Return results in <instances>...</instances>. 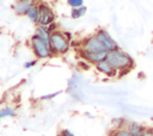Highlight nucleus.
I'll use <instances>...</instances> for the list:
<instances>
[{
  "label": "nucleus",
  "mask_w": 153,
  "mask_h": 136,
  "mask_svg": "<svg viewBox=\"0 0 153 136\" xmlns=\"http://www.w3.org/2000/svg\"><path fill=\"white\" fill-rule=\"evenodd\" d=\"M61 92H55V93H51V94H48V95H43L42 97V100H49V99H53V98H55L56 95H59Z\"/></svg>",
  "instance_id": "20"
},
{
  "label": "nucleus",
  "mask_w": 153,
  "mask_h": 136,
  "mask_svg": "<svg viewBox=\"0 0 153 136\" xmlns=\"http://www.w3.org/2000/svg\"><path fill=\"white\" fill-rule=\"evenodd\" d=\"M26 17L29 18V20L33 24H38V19H39V10H38V5H32L29 11L26 12Z\"/></svg>",
  "instance_id": "11"
},
{
  "label": "nucleus",
  "mask_w": 153,
  "mask_h": 136,
  "mask_svg": "<svg viewBox=\"0 0 153 136\" xmlns=\"http://www.w3.org/2000/svg\"><path fill=\"white\" fill-rule=\"evenodd\" d=\"M128 123H129V120H128L127 118H123V117H121V118H115V119H112L114 130H116V129H124V128H127Z\"/></svg>",
  "instance_id": "13"
},
{
  "label": "nucleus",
  "mask_w": 153,
  "mask_h": 136,
  "mask_svg": "<svg viewBox=\"0 0 153 136\" xmlns=\"http://www.w3.org/2000/svg\"><path fill=\"white\" fill-rule=\"evenodd\" d=\"M94 68H96L97 72H99L100 74H103V75H105L108 78H116V76H118V70L115 67H112L111 63L106 58L100 61V62H98V63H96Z\"/></svg>",
  "instance_id": "7"
},
{
  "label": "nucleus",
  "mask_w": 153,
  "mask_h": 136,
  "mask_svg": "<svg viewBox=\"0 0 153 136\" xmlns=\"http://www.w3.org/2000/svg\"><path fill=\"white\" fill-rule=\"evenodd\" d=\"M60 134H61L62 136H75V135H74V134H73V132H72L69 129H63V130H62Z\"/></svg>",
  "instance_id": "22"
},
{
  "label": "nucleus",
  "mask_w": 153,
  "mask_h": 136,
  "mask_svg": "<svg viewBox=\"0 0 153 136\" xmlns=\"http://www.w3.org/2000/svg\"><path fill=\"white\" fill-rule=\"evenodd\" d=\"M57 136H62V135H61V134H60V135H57Z\"/></svg>",
  "instance_id": "26"
},
{
  "label": "nucleus",
  "mask_w": 153,
  "mask_h": 136,
  "mask_svg": "<svg viewBox=\"0 0 153 136\" xmlns=\"http://www.w3.org/2000/svg\"><path fill=\"white\" fill-rule=\"evenodd\" d=\"M71 42L66 37L65 32L57 30L50 36V49L53 55H65L71 49Z\"/></svg>",
  "instance_id": "2"
},
{
  "label": "nucleus",
  "mask_w": 153,
  "mask_h": 136,
  "mask_svg": "<svg viewBox=\"0 0 153 136\" xmlns=\"http://www.w3.org/2000/svg\"><path fill=\"white\" fill-rule=\"evenodd\" d=\"M30 47H31V50L33 52V55L37 57V58H48L50 56H53V52H51V49H50V45H48L44 41H42L39 37H37L36 35H33L31 38H30Z\"/></svg>",
  "instance_id": "3"
},
{
  "label": "nucleus",
  "mask_w": 153,
  "mask_h": 136,
  "mask_svg": "<svg viewBox=\"0 0 153 136\" xmlns=\"http://www.w3.org/2000/svg\"><path fill=\"white\" fill-rule=\"evenodd\" d=\"M37 64V61L36 60H32V61H27V62H25L24 63V68L25 69H29V68H32L33 66H36Z\"/></svg>",
  "instance_id": "19"
},
{
  "label": "nucleus",
  "mask_w": 153,
  "mask_h": 136,
  "mask_svg": "<svg viewBox=\"0 0 153 136\" xmlns=\"http://www.w3.org/2000/svg\"><path fill=\"white\" fill-rule=\"evenodd\" d=\"M67 4L72 8H78L84 6V0H67Z\"/></svg>",
  "instance_id": "16"
},
{
  "label": "nucleus",
  "mask_w": 153,
  "mask_h": 136,
  "mask_svg": "<svg viewBox=\"0 0 153 136\" xmlns=\"http://www.w3.org/2000/svg\"><path fill=\"white\" fill-rule=\"evenodd\" d=\"M35 5V0H26V1H16L12 6L13 12L17 16H26V12L29 8Z\"/></svg>",
  "instance_id": "8"
},
{
  "label": "nucleus",
  "mask_w": 153,
  "mask_h": 136,
  "mask_svg": "<svg viewBox=\"0 0 153 136\" xmlns=\"http://www.w3.org/2000/svg\"><path fill=\"white\" fill-rule=\"evenodd\" d=\"M16 116V111L10 107V106H6V107H2L0 110V118H6V117H14Z\"/></svg>",
  "instance_id": "14"
},
{
  "label": "nucleus",
  "mask_w": 153,
  "mask_h": 136,
  "mask_svg": "<svg viewBox=\"0 0 153 136\" xmlns=\"http://www.w3.org/2000/svg\"><path fill=\"white\" fill-rule=\"evenodd\" d=\"M94 36L100 41V43L110 51V50H114V49H116V48H120L118 47V44H117V42L111 37V35L105 30V29H103V27H100V29H98L96 32H94Z\"/></svg>",
  "instance_id": "6"
},
{
  "label": "nucleus",
  "mask_w": 153,
  "mask_h": 136,
  "mask_svg": "<svg viewBox=\"0 0 153 136\" xmlns=\"http://www.w3.org/2000/svg\"><path fill=\"white\" fill-rule=\"evenodd\" d=\"M142 136H153V126H147Z\"/></svg>",
  "instance_id": "21"
},
{
  "label": "nucleus",
  "mask_w": 153,
  "mask_h": 136,
  "mask_svg": "<svg viewBox=\"0 0 153 136\" xmlns=\"http://www.w3.org/2000/svg\"><path fill=\"white\" fill-rule=\"evenodd\" d=\"M47 27H48L49 32H50V33H53V32H55V31H57V30H59V24H56V23L54 21V23L49 24Z\"/></svg>",
  "instance_id": "18"
},
{
  "label": "nucleus",
  "mask_w": 153,
  "mask_h": 136,
  "mask_svg": "<svg viewBox=\"0 0 153 136\" xmlns=\"http://www.w3.org/2000/svg\"><path fill=\"white\" fill-rule=\"evenodd\" d=\"M38 10H39V19H38V25L48 26L49 24L55 21V13L51 10V7L45 4V2H39L38 4Z\"/></svg>",
  "instance_id": "5"
},
{
  "label": "nucleus",
  "mask_w": 153,
  "mask_h": 136,
  "mask_svg": "<svg viewBox=\"0 0 153 136\" xmlns=\"http://www.w3.org/2000/svg\"><path fill=\"white\" fill-rule=\"evenodd\" d=\"M79 66L82 68V69H85V70H88L90 68H91V63H88L87 61H85V60H81V61H79Z\"/></svg>",
  "instance_id": "17"
},
{
  "label": "nucleus",
  "mask_w": 153,
  "mask_h": 136,
  "mask_svg": "<svg viewBox=\"0 0 153 136\" xmlns=\"http://www.w3.org/2000/svg\"><path fill=\"white\" fill-rule=\"evenodd\" d=\"M16 1H26V0H16Z\"/></svg>",
  "instance_id": "24"
},
{
  "label": "nucleus",
  "mask_w": 153,
  "mask_h": 136,
  "mask_svg": "<svg viewBox=\"0 0 153 136\" xmlns=\"http://www.w3.org/2000/svg\"><path fill=\"white\" fill-rule=\"evenodd\" d=\"M146 128L143 124L139 123V122H129L127 125V130L130 132L131 136H142L143 132L146 131Z\"/></svg>",
  "instance_id": "9"
},
{
  "label": "nucleus",
  "mask_w": 153,
  "mask_h": 136,
  "mask_svg": "<svg viewBox=\"0 0 153 136\" xmlns=\"http://www.w3.org/2000/svg\"><path fill=\"white\" fill-rule=\"evenodd\" d=\"M35 35L37 37H39L42 41H44L48 45H50V36H51V33L49 32V30H48L47 26H43V25H38L37 24V26L35 29Z\"/></svg>",
  "instance_id": "10"
},
{
  "label": "nucleus",
  "mask_w": 153,
  "mask_h": 136,
  "mask_svg": "<svg viewBox=\"0 0 153 136\" xmlns=\"http://www.w3.org/2000/svg\"><path fill=\"white\" fill-rule=\"evenodd\" d=\"M110 136H131L130 132L127 130V128L124 129H116V130H112Z\"/></svg>",
  "instance_id": "15"
},
{
  "label": "nucleus",
  "mask_w": 153,
  "mask_h": 136,
  "mask_svg": "<svg viewBox=\"0 0 153 136\" xmlns=\"http://www.w3.org/2000/svg\"><path fill=\"white\" fill-rule=\"evenodd\" d=\"M87 12V7L86 6H81L78 8H72L71 11V18L72 19H79L81 17H84Z\"/></svg>",
  "instance_id": "12"
},
{
  "label": "nucleus",
  "mask_w": 153,
  "mask_h": 136,
  "mask_svg": "<svg viewBox=\"0 0 153 136\" xmlns=\"http://www.w3.org/2000/svg\"><path fill=\"white\" fill-rule=\"evenodd\" d=\"M106 60L111 63L112 67H115L118 70V76H123L124 74L129 73L135 66L134 58L128 52L123 51L121 48L110 50L108 52Z\"/></svg>",
  "instance_id": "1"
},
{
  "label": "nucleus",
  "mask_w": 153,
  "mask_h": 136,
  "mask_svg": "<svg viewBox=\"0 0 153 136\" xmlns=\"http://www.w3.org/2000/svg\"><path fill=\"white\" fill-rule=\"evenodd\" d=\"M78 50H81V51L88 52V54H98V52L109 51V50L100 43V41H99L94 35L87 36V37H85L84 39H81V48L78 49Z\"/></svg>",
  "instance_id": "4"
},
{
  "label": "nucleus",
  "mask_w": 153,
  "mask_h": 136,
  "mask_svg": "<svg viewBox=\"0 0 153 136\" xmlns=\"http://www.w3.org/2000/svg\"><path fill=\"white\" fill-rule=\"evenodd\" d=\"M65 35H66V37L68 38L69 42H73V35H72L69 31H65Z\"/></svg>",
  "instance_id": "23"
},
{
  "label": "nucleus",
  "mask_w": 153,
  "mask_h": 136,
  "mask_svg": "<svg viewBox=\"0 0 153 136\" xmlns=\"http://www.w3.org/2000/svg\"><path fill=\"white\" fill-rule=\"evenodd\" d=\"M151 119H152V122H153V117H152V118H151Z\"/></svg>",
  "instance_id": "25"
}]
</instances>
